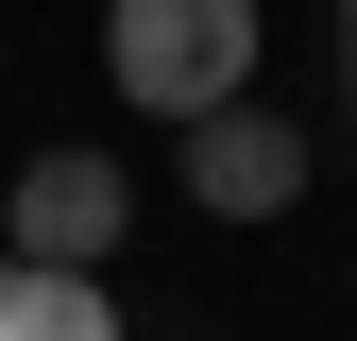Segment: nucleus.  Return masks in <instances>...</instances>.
Wrapping results in <instances>:
<instances>
[{
    "label": "nucleus",
    "instance_id": "1",
    "mask_svg": "<svg viewBox=\"0 0 357 341\" xmlns=\"http://www.w3.org/2000/svg\"><path fill=\"white\" fill-rule=\"evenodd\" d=\"M102 85L137 119H204L255 85V0H102Z\"/></svg>",
    "mask_w": 357,
    "mask_h": 341
},
{
    "label": "nucleus",
    "instance_id": "4",
    "mask_svg": "<svg viewBox=\"0 0 357 341\" xmlns=\"http://www.w3.org/2000/svg\"><path fill=\"white\" fill-rule=\"evenodd\" d=\"M0 341H137L102 273H52V256H0Z\"/></svg>",
    "mask_w": 357,
    "mask_h": 341
},
{
    "label": "nucleus",
    "instance_id": "2",
    "mask_svg": "<svg viewBox=\"0 0 357 341\" xmlns=\"http://www.w3.org/2000/svg\"><path fill=\"white\" fill-rule=\"evenodd\" d=\"M119 239H137V188H119V154H34L17 188H0V256H52V273H102Z\"/></svg>",
    "mask_w": 357,
    "mask_h": 341
},
{
    "label": "nucleus",
    "instance_id": "5",
    "mask_svg": "<svg viewBox=\"0 0 357 341\" xmlns=\"http://www.w3.org/2000/svg\"><path fill=\"white\" fill-rule=\"evenodd\" d=\"M340 52H357V0H340Z\"/></svg>",
    "mask_w": 357,
    "mask_h": 341
},
{
    "label": "nucleus",
    "instance_id": "3",
    "mask_svg": "<svg viewBox=\"0 0 357 341\" xmlns=\"http://www.w3.org/2000/svg\"><path fill=\"white\" fill-rule=\"evenodd\" d=\"M170 137H188V205H204V222H273V205L306 188V137L255 103V85L204 103V119H170Z\"/></svg>",
    "mask_w": 357,
    "mask_h": 341
}]
</instances>
